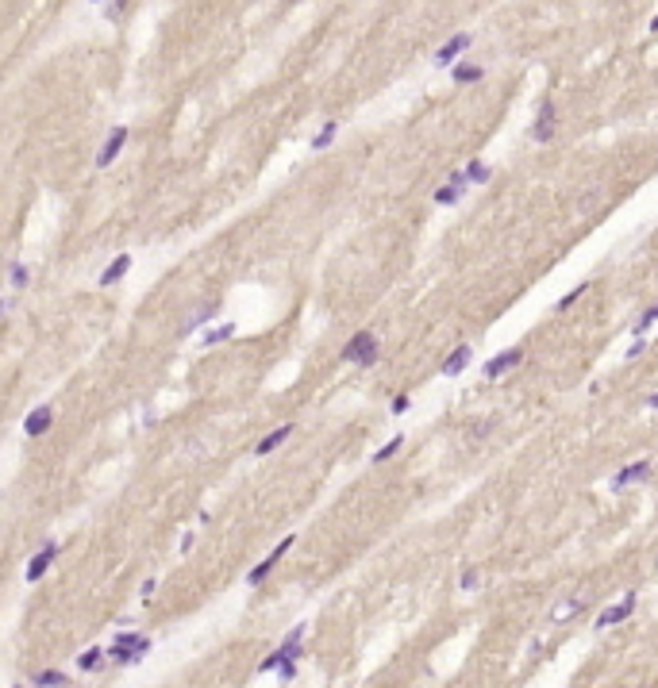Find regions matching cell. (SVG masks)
Returning a JSON list of instances; mask_svg holds the SVG:
<instances>
[{
	"instance_id": "4fadbf2b",
	"label": "cell",
	"mask_w": 658,
	"mask_h": 688,
	"mask_svg": "<svg viewBox=\"0 0 658 688\" xmlns=\"http://www.w3.org/2000/svg\"><path fill=\"white\" fill-rule=\"evenodd\" d=\"M51 420H54V408H51V404H39L35 412L27 415V423H23V431H27L31 439H39V435H46V431H51Z\"/></svg>"
},
{
	"instance_id": "484cf974",
	"label": "cell",
	"mask_w": 658,
	"mask_h": 688,
	"mask_svg": "<svg viewBox=\"0 0 658 688\" xmlns=\"http://www.w3.org/2000/svg\"><path fill=\"white\" fill-rule=\"evenodd\" d=\"M96 661H101V650H96V646H89V650L77 658V669H96Z\"/></svg>"
},
{
	"instance_id": "d6986e66",
	"label": "cell",
	"mask_w": 658,
	"mask_h": 688,
	"mask_svg": "<svg viewBox=\"0 0 658 688\" xmlns=\"http://www.w3.org/2000/svg\"><path fill=\"white\" fill-rule=\"evenodd\" d=\"M335 131H339V124H335V119H327V124L316 131V138H312V150H327V146H331V138H335Z\"/></svg>"
},
{
	"instance_id": "d6a6232c",
	"label": "cell",
	"mask_w": 658,
	"mask_h": 688,
	"mask_svg": "<svg viewBox=\"0 0 658 688\" xmlns=\"http://www.w3.org/2000/svg\"><path fill=\"white\" fill-rule=\"evenodd\" d=\"M647 408H654V412H658V392H654V396H647Z\"/></svg>"
},
{
	"instance_id": "9c48e42d",
	"label": "cell",
	"mask_w": 658,
	"mask_h": 688,
	"mask_svg": "<svg viewBox=\"0 0 658 688\" xmlns=\"http://www.w3.org/2000/svg\"><path fill=\"white\" fill-rule=\"evenodd\" d=\"M651 457H639V462H631V465H624L620 473L612 477V488H628V485H639V481H647L651 477Z\"/></svg>"
},
{
	"instance_id": "44dd1931",
	"label": "cell",
	"mask_w": 658,
	"mask_h": 688,
	"mask_svg": "<svg viewBox=\"0 0 658 688\" xmlns=\"http://www.w3.org/2000/svg\"><path fill=\"white\" fill-rule=\"evenodd\" d=\"M232 335H235V323H220V327H212L201 342H204V346H216V342H227Z\"/></svg>"
},
{
	"instance_id": "d590c367",
	"label": "cell",
	"mask_w": 658,
	"mask_h": 688,
	"mask_svg": "<svg viewBox=\"0 0 658 688\" xmlns=\"http://www.w3.org/2000/svg\"><path fill=\"white\" fill-rule=\"evenodd\" d=\"M93 4H101V0H93Z\"/></svg>"
},
{
	"instance_id": "4316f807",
	"label": "cell",
	"mask_w": 658,
	"mask_h": 688,
	"mask_svg": "<svg viewBox=\"0 0 658 688\" xmlns=\"http://www.w3.org/2000/svg\"><path fill=\"white\" fill-rule=\"evenodd\" d=\"M393 415H405L408 412V408H412V396H408V392H400V396H393Z\"/></svg>"
},
{
	"instance_id": "30bf717a",
	"label": "cell",
	"mask_w": 658,
	"mask_h": 688,
	"mask_svg": "<svg viewBox=\"0 0 658 688\" xmlns=\"http://www.w3.org/2000/svg\"><path fill=\"white\" fill-rule=\"evenodd\" d=\"M123 143H127V127H112L108 138H104L101 154H96V169H108L112 162H116V154L123 150Z\"/></svg>"
},
{
	"instance_id": "3957f363",
	"label": "cell",
	"mask_w": 658,
	"mask_h": 688,
	"mask_svg": "<svg viewBox=\"0 0 658 688\" xmlns=\"http://www.w3.org/2000/svg\"><path fill=\"white\" fill-rule=\"evenodd\" d=\"M381 358V346H377L374 331H358L355 339L343 346V362H355V365H374Z\"/></svg>"
},
{
	"instance_id": "5b68a950",
	"label": "cell",
	"mask_w": 658,
	"mask_h": 688,
	"mask_svg": "<svg viewBox=\"0 0 658 688\" xmlns=\"http://www.w3.org/2000/svg\"><path fill=\"white\" fill-rule=\"evenodd\" d=\"M470 43H474L470 31H458V35H450L447 43H443L439 51H435V58H431V62L439 65V70H443V65H455V62H458V54L470 51Z\"/></svg>"
},
{
	"instance_id": "9a60e30c",
	"label": "cell",
	"mask_w": 658,
	"mask_h": 688,
	"mask_svg": "<svg viewBox=\"0 0 658 688\" xmlns=\"http://www.w3.org/2000/svg\"><path fill=\"white\" fill-rule=\"evenodd\" d=\"M581 608H586V600H578V596H570V600H558L555 611H550V619L555 623H566V619H578Z\"/></svg>"
},
{
	"instance_id": "ac0fdd59",
	"label": "cell",
	"mask_w": 658,
	"mask_h": 688,
	"mask_svg": "<svg viewBox=\"0 0 658 688\" xmlns=\"http://www.w3.org/2000/svg\"><path fill=\"white\" fill-rule=\"evenodd\" d=\"M481 65H470V62H458L455 65V73H450V77H455L458 81V85H470V81H481Z\"/></svg>"
},
{
	"instance_id": "d4e9b609",
	"label": "cell",
	"mask_w": 658,
	"mask_h": 688,
	"mask_svg": "<svg viewBox=\"0 0 658 688\" xmlns=\"http://www.w3.org/2000/svg\"><path fill=\"white\" fill-rule=\"evenodd\" d=\"M586 289H589V281H581V285H578V289H574V292H566V297H562V300H558V304H555V312H566V308H570V304H574V300H578V297H581V292H586Z\"/></svg>"
},
{
	"instance_id": "836d02e7",
	"label": "cell",
	"mask_w": 658,
	"mask_h": 688,
	"mask_svg": "<svg viewBox=\"0 0 658 688\" xmlns=\"http://www.w3.org/2000/svg\"><path fill=\"white\" fill-rule=\"evenodd\" d=\"M651 31H654V35H658V15H654V20H651Z\"/></svg>"
},
{
	"instance_id": "8fae6325",
	"label": "cell",
	"mask_w": 658,
	"mask_h": 688,
	"mask_svg": "<svg viewBox=\"0 0 658 688\" xmlns=\"http://www.w3.org/2000/svg\"><path fill=\"white\" fill-rule=\"evenodd\" d=\"M631 611H635V592H628V596H624V600H616V604H612V608H608V611H600V616H597V630H605V627H616V623H624V619H628Z\"/></svg>"
},
{
	"instance_id": "ba28073f",
	"label": "cell",
	"mask_w": 658,
	"mask_h": 688,
	"mask_svg": "<svg viewBox=\"0 0 658 688\" xmlns=\"http://www.w3.org/2000/svg\"><path fill=\"white\" fill-rule=\"evenodd\" d=\"M520 358H524V346H508V350H500V354H493L489 362H485V377H500V373H508V370H516L520 365Z\"/></svg>"
},
{
	"instance_id": "cb8c5ba5",
	"label": "cell",
	"mask_w": 658,
	"mask_h": 688,
	"mask_svg": "<svg viewBox=\"0 0 658 688\" xmlns=\"http://www.w3.org/2000/svg\"><path fill=\"white\" fill-rule=\"evenodd\" d=\"M212 312H216V304H204L201 312H193V316L185 319V323H181V331H193V327H196V323H204V319H208Z\"/></svg>"
},
{
	"instance_id": "f546056e",
	"label": "cell",
	"mask_w": 658,
	"mask_h": 688,
	"mask_svg": "<svg viewBox=\"0 0 658 688\" xmlns=\"http://www.w3.org/2000/svg\"><path fill=\"white\" fill-rule=\"evenodd\" d=\"M12 285H15V289H23V285H27V269H23L20 261L12 266Z\"/></svg>"
},
{
	"instance_id": "83f0119b",
	"label": "cell",
	"mask_w": 658,
	"mask_h": 688,
	"mask_svg": "<svg viewBox=\"0 0 658 688\" xmlns=\"http://www.w3.org/2000/svg\"><path fill=\"white\" fill-rule=\"evenodd\" d=\"M65 681H70L65 673H39L35 677V684H65Z\"/></svg>"
},
{
	"instance_id": "f1b7e54d",
	"label": "cell",
	"mask_w": 658,
	"mask_h": 688,
	"mask_svg": "<svg viewBox=\"0 0 658 688\" xmlns=\"http://www.w3.org/2000/svg\"><path fill=\"white\" fill-rule=\"evenodd\" d=\"M458 585H462V592H470V588H478V569H466Z\"/></svg>"
},
{
	"instance_id": "6da1fadb",
	"label": "cell",
	"mask_w": 658,
	"mask_h": 688,
	"mask_svg": "<svg viewBox=\"0 0 658 688\" xmlns=\"http://www.w3.org/2000/svg\"><path fill=\"white\" fill-rule=\"evenodd\" d=\"M300 650H304V623L293 627V635L285 638V642L277 646V650L270 654V658L262 661L258 669H262V673H274V669H277L285 681H293V677H297V658H300Z\"/></svg>"
},
{
	"instance_id": "5bb4252c",
	"label": "cell",
	"mask_w": 658,
	"mask_h": 688,
	"mask_svg": "<svg viewBox=\"0 0 658 688\" xmlns=\"http://www.w3.org/2000/svg\"><path fill=\"white\" fill-rule=\"evenodd\" d=\"M54 558H58V546H43V550H39L35 558L27 562V580H39V577H43V573L54 565Z\"/></svg>"
},
{
	"instance_id": "52a82bcc",
	"label": "cell",
	"mask_w": 658,
	"mask_h": 688,
	"mask_svg": "<svg viewBox=\"0 0 658 688\" xmlns=\"http://www.w3.org/2000/svg\"><path fill=\"white\" fill-rule=\"evenodd\" d=\"M293 543H297V538H293V535H289V538H281V543H277V546H274V554H270V558H266V562H258V565H254V569H251V573H246V580H251V585H262V580H266V577H270V569H274V565H277V562H281V558H285V554H289V546H293Z\"/></svg>"
},
{
	"instance_id": "e0dca14e",
	"label": "cell",
	"mask_w": 658,
	"mask_h": 688,
	"mask_svg": "<svg viewBox=\"0 0 658 688\" xmlns=\"http://www.w3.org/2000/svg\"><path fill=\"white\" fill-rule=\"evenodd\" d=\"M127 269H131V254H120V258H116V261H112V266L101 273V285H116L120 277L127 273Z\"/></svg>"
},
{
	"instance_id": "7c38bea8",
	"label": "cell",
	"mask_w": 658,
	"mask_h": 688,
	"mask_svg": "<svg viewBox=\"0 0 658 688\" xmlns=\"http://www.w3.org/2000/svg\"><path fill=\"white\" fill-rule=\"evenodd\" d=\"M470 362H474V346H470V342H462V346H455L447 354V362H443V377H458Z\"/></svg>"
},
{
	"instance_id": "2e32d148",
	"label": "cell",
	"mask_w": 658,
	"mask_h": 688,
	"mask_svg": "<svg viewBox=\"0 0 658 688\" xmlns=\"http://www.w3.org/2000/svg\"><path fill=\"white\" fill-rule=\"evenodd\" d=\"M289 435H293V423H281V427H277V431H270V435L258 442V450H254V454H274V450L281 446V442L289 439Z\"/></svg>"
},
{
	"instance_id": "7a4b0ae2",
	"label": "cell",
	"mask_w": 658,
	"mask_h": 688,
	"mask_svg": "<svg viewBox=\"0 0 658 688\" xmlns=\"http://www.w3.org/2000/svg\"><path fill=\"white\" fill-rule=\"evenodd\" d=\"M146 654H151V638H143V635H120L116 642H112L108 658L116 661V666H135V661H143Z\"/></svg>"
},
{
	"instance_id": "8992f818",
	"label": "cell",
	"mask_w": 658,
	"mask_h": 688,
	"mask_svg": "<svg viewBox=\"0 0 658 688\" xmlns=\"http://www.w3.org/2000/svg\"><path fill=\"white\" fill-rule=\"evenodd\" d=\"M466 185H470V181H466V174H450V177H447V185H439V188L431 193V200L439 204V208H450V204L462 200Z\"/></svg>"
},
{
	"instance_id": "ffe728a7",
	"label": "cell",
	"mask_w": 658,
	"mask_h": 688,
	"mask_svg": "<svg viewBox=\"0 0 658 688\" xmlns=\"http://www.w3.org/2000/svg\"><path fill=\"white\" fill-rule=\"evenodd\" d=\"M462 174H466V181H470V185H485V181H489V166H485L481 158H474Z\"/></svg>"
},
{
	"instance_id": "7402d4cb",
	"label": "cell",
	"mask_w": 658,
	"mask_h": 688,
	"mask_svg": "<svg viewBox=\"0 0 658 688\" xmlns=\"http://www.w3.org/2000/svg\"><path fill=\"white\" fill-rule=\"evenodd\" d=\"M400 446H405V435H397V439H389V442H385V446L381 450H377V454H374V465H381V462H389V457L393 454H397V450Z\"/></svg>"
},
{
	"instance_id": "1f68e13d",
	"label": "cell",
	"mask_w": 658,
	"mask_h": 688,
	"mask_svg": "<svg viewBox=\"0 0 658 688\" xmlns=\"http://www.w3.org/2000/svg\"><path fill=\"white\" fill-rule=\"evenodd\" d=\"M154 588H158V580H154V577H151V580H143V588H139V592H143V596H146V600H151V592H154Z\"/></svg>"
},
{
	"instance_id": "603a6c76",
	"label": "cell",
	"mask_w": 658,
	"mask_h": 688,
	"mask_svg": "<svg viewBox=\"0 0 658 688\" xmlns=\"http://www.w3.org/2000/svg\"><path fill=\"white\" fill-rule=\"evenodd\" d=\"M651 323H658V304H651L643 316H639V323H635V331H631V335H647V331H651Z\"/></svg>"
},
{
	"instance_id": "4dcf8cb0",
	"label": "cell",
	"mask_w": 658,
	"mask_h": 688,
	"mask_svg": "<svg viewBox=\"0 0 658 688\" xmlns=\"http://www.w3.org/2000/svg\"><path fill=\"white\" fill-rule=\"evenodd\" d=\"M643 350H647V342H643V335H635V342H631V346H628V362H635V358H639V354H643Z\"/></svg>"
},
{
	"instance_id": "277c9868",
	"label": "cell",
	"mask_w": 658,
	"mask_h": 688,
	"mask_svg": "<svg viewBox=\"0 0 658 688\" xmlns=\"http://www.w3.org/2000/svg\"><path fill=\"white\" fill-rule=\"evenodd\" d=\"M555 131H558V108H555V100L547 96V100L539 104V116H536V124L528 127V135H531V143L543 146V143L555 138Z\"/></svg>"
},
{
	"instance_id": "e575fe53",
	"label": "cell",
	"mask_w": 658,
	"mask_h": 688,
	"mask_svg": "<svg viewBox=\"0 0 658 688\" xmlns=\"http://www.w3.org/2000/svg\"><path fill=\"white\" fill-rule=\"evenodd\" d=\"M4 308H8V300H0V316H4Z\"/></svg>"
}]
</instances>
